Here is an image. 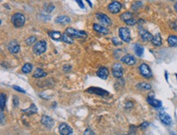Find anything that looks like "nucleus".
Wrapping results in <instances>:
<instances>
[{
	"label": "nucleus",
	"mask_w": 177,
	"mask_h": 135,
	"mask_svg": "<svg viewBox=\"0 0 177 135\" xmlns=\"http://www.w3.org/2000/svg\"><path fill=\"white\" fill-rule=\"evenodd\" d=\"M11 21L15 27L20 28L22 27L24 24H25V17L23 14L20 13V12H16V13L13 14L11 16Z\"/></svg>",
	"instance_id": "f257e3e1"
},
{
	"label": "nucleus",
	"mask_w": 177,
	"mask_h": 135,
	"mask_svg": "<svg viewBox=\"0 0 177 135\" xmlns=\"http://www.w3.org/2000/svg\"><path fill=\"white\" fill-rule=\"evenodd\" d=\"M47 46L48 44L45 40H39L34 44V47H33V52L36 55H41L46 52Z\"/></svg>",
	"instance_id": "f03ea898"
},
{
	"label": "nucleus",
	"mask_w": 177,
	"mask_h": 135,
	"mask_svg": "<svg viewBox=\"0 0 177 135\" xmlns=\"http://www.w3.org/2000/svg\"><path fill=\"white\" fill-rule=\"evenodd\" d=\"M65 33L70 35L72 38H78V39H84L87 36V34H86L85 31L83 30H75L74 28H67L66 29Z\"/></svg>",
	"instance_id": "7ed1b4c3"
},
{
	"label": "nucleus",
	"mask_w": 177,
	"mask_h": 135,
	"mask_svg": "<svg viewBox=\"0 0 177 135\" xmlns=\"http://www.w3.org/2000/svg\"><path fill=\"white\" fill-rule=\"evenodd\" d=\"M119 37L123 41L126 43H129L131 41V32L128 28L127 27H121L118 31Z\"/></svg>",
	"instance_id": "20e7f679"
},
{
	"label": "nucleus",
	"mask_w": 177,
	"mask_h": 135,
	"mask_svg": "<svg viewBox=\"0 0 177 135\" xmlns=\"http://www.w3.org/2000/svg\"><path fill=\"white\" fill-rule=\"evenodd\" d=\"M139 70H140L141 76L145 77V78L150 79L153 76V73L151 70H150V67H149L147 64H145V63L141 64V66H140V67H139Z\"/></svg>",
	"instance_id": "39448f33"
},
{
	"label": "nucleus",
	"mask_w": 177,
	"mask_h": 135,
	"mask_svg": "<svg viewBox=\"0 0 177 135\" xmlns=\"http://www.w3.org/2000/svg\"><path fill=\"white\" fill-rule=\"evenodd\" d=\"M112 73L115 78H122V76H123V68L122 65L119 63H115L112 67Z\"/></svg>",
	"instance_id": "423d86ee"
},
{
	"label": "nucleus",
	"mask_w": 177,
	"mask_h": 135,
	"mask_svg": "<svg viewBox=\"0 0 177 135\" xmlns=\"http://www.w3.org/2000/svg\"><path fill=\"white\" fill-rule=\"evenodd\" d=\"M7 49L11 53L16 54V53H18L21 50V46L16 40H11L7 45Z\"/></svg>",
	"instance_id": "0eeeda50"
},
{
	"label": "nucleus",
	"mask_w": 177,
	"mask_h": 135,
	"mask_svg": "<svg viewBox=\"0 0 177 135\" xmlns=\"http://www.w3.org/2000/svg\"><path fill=\"white\" fill-rule=\"evenodd\" d=\"M86 92H88L90 94H96V95H99V96L101 97H105L108 96L109 94V93L106 90L103 89H100V88L97 87H91L87 89Z\"/></svg>",
	"instance_id": "6e6552de"
},
{
	"label": "nucleus",
	"mask_w": 177,
	"mask_h": 135,
	"mask_svg": "<svg viewBox=\"0 0 177 135\" xmlns=\"http://www.w3.org/2000/svg\"><path fill=\"white\" fill-rule=\"evenodd\" d=\"M95 16L102 25H111L112 21L109 16L104 13H96Z\"/></svg>",
	"instance_id": "1a4fd4ad"
},
{
	"label": "nucleus",
	"mask_w": 177,
	"mask_h": 135,
	"mask_svg": "<svg viewBox=\"0 0 177 135\" xmlns=\"http://www.w3.org/2000/svg\"><path fill=\"white\" fill-rule=\"evenodd\" d=\"M59 132L62 135H70L73 133V129L70 126L68 125L65 123H61L59 124Z\"/></svg>",
	"instance_id": "9d476101"
},
{
	"label": "nucleus",
	"mask_w": 177,
	"mask_h": 135,
	"mask_svg": "<svg viewBox=\"0 0 177 135\" xmlns=\"http://www.w3.org/2000/svg\"><path fill=\"white\" fill-rule=\"evenodd\" d=\"M121 8H122V4L119 2H113L109 5L108 9H109V12H111L113 14L118 13L120 11Z\"/></svg>",
	"instance_id": "9b49d317"
},
{
	"label": "nucleus",
	"mask_w": 177,
	"mask_h": 135,
	"mask_svg": "<svg viewBox=\"0 0 177 135\" xmlns=\"http://www.w3.org/2000/svg\"><path fill=\"white\" fill-rule=\"evenodd\" d=\"M41 123L48 128H52V126L55 124L54 120L48 115H43L41 119Z\"/></svg>",
	"instance_id": "f8f14e48"
},
{
	"label": "nucleus",
	"mask_w": 177,
	"mask_h": 135,
	"mask_svg": "<svg viewBox=\"0 0 177 135\" xmlns=\"http://www.w3.org/2000/svg\"><path fill=\"white\" fill-rule=\"evenodd\" d=\"M121 62H123V63H125L127 65H129V66H132V65L136 64V58L132 55H126L121 59Z\"/></svg>",
	"instance_id": "ddd939ff"
},
{
	"label": "nucleus",
	"mask_w": 177,
	"mask_h": 135,
	"mask_svg": "<svg viewBox=\"0 0 177 135\" xmlns=\"http://www.w3.org/2000/svg\"><path fill=\"white\" fill-rule=\"evenodd\" d=\"M93 29L95 31L100 33L102 34H109V30L106 27H104V25H100V24H94L93 25Z\"/></svg>",
	"instance_id": "4468645a"
},
{
	"label": "nucleus",
	"mask_w": 177,
	"mask_h": 135,
	"mask_svg": "<svg viewBox=\"0 0 177 135\" xmlns=\"http://www.w3.org/2000/svg\"><path fill=\"white\" fill-rule=\"evenodd\" d=\"M140 34H141V39H143L144 41H145V42L152 41L153 38H154V36H153L152 34H150V32H148L147 30H140Z\"/></svg>",
	"instance_id": "2eb2a0df"
},
{
	"label": "nucleus",
	"mask_w": 177,
	"mask_h": 135,
	"mask_svg": "<svg viewBox=\"0 0 177 135\" xmlns=\"http://www.w3.org/2000/svg\"><path fill=\"white\" fill-rule=\"evenodd\" d=\"M97 76H99L102 80H106L109 76V70L106 67H100L97 71Z\"/></svg>",
	"instance_id": "dca6fc26"
},
{
	"label": "nucleus",
	"mask_w": 177,
	"mask_h": 135,
	"mask_svg": "<svg viewBox=\"0 0 177 135\" xmlns=\"http://www.w3.org/2000/svg\"><path fill=\"white\" fill-rule=\"evenodd\" d=\"M70 18L67 16H57L55 21L58 24H61V25H67L70 22Z\"/></svg>",
	"instance_id": "f3484780"
},
{
	"label": "nucleus",
	"mask_w": 177,
	"mask_h": 135,
	"mask_svg": "<svg viewBox=\"0 0 177 135\" xmlns=\"http://www.w3.org/2000/svg\"><path fill=\"white\" fill-rule=\"evenodd\" d=\"M159 118L161 120V121L165 124H171V118L168 114L166 112H161L159 115Z\"/></svg>",
	"instance_id": "a211bd4d"
},
{
	"label": "nucleus",
	"mask_w": 177,
	"mask_h": 135,
	"mask_svg": "<svg viewBox=\"0 0 177 135\" xmlns=\"http://www.w3.org/2000/svg\"><path fill=\"white\" fill-rule=\"evenodd\" d=\"M147 101L150 105H151L152 107H154L155 108H159L162 107L161 102L159 101V100H157V99H155L154 98H153V97L151 96L148 98Z\"/></svg>",
	"instance_id": "6ab92c4d"
},
{
	"label": "nucleus",
	"mask_w": 177,
	"mask_h": 135,
	"mask_svg": "<svg viewBox=\"0 0 177 135\" xmlns=\"http://www.w3.org/2000/svg\"><path fill=\"white\" fill-rule=\"evenodd\" d=\"M22 112H24L25 114H26L27 115H31L36 114L38 112V108L35 105H34V103H32L30 107L27 109H25V110H23Z\"/></svg>",
	"instance_id": "aec40b11"
},
{
	"label": "nucleus",
	"mask_w": 177,
	"mask_h": 135,
	"mask_svg": "<svg viewBox=\"0 0 177 135\" xmlns=\"http://www.w3.org/2000/svg\"><path fill=\"white\" fill-rule=\"evenodd\" d=\"M48 35L51 37V39H52L53 40H57V41L61 40L62 38L61 33L59 32V31H49Z\"/></svg>",
	"instance_id": "412c9836"
},
{
	"label": "nucleus",
	"mask_w": 177,
	"mask_h": 135,
	"mask_svg": "<svg viewBox=\"0 0 177 135\" xmlns=\"http://www.w3.org/2000/svg\"><path fill=\"white\" fill-rule=\"evenodd\" d=\"M47 75H48L47 72H45L43 70H42V69L40 68H37L35 72H34V75H33V77H34V78H43V77L47 76Z\"/></svg>",
	"instance_id": "4be33fe9"
},
{
	"label": "nucleus",
	"mask_w": 177,
	"mask_h": 135,
	"mask_svg": "<svg viewBox=\"0 0 177 135\" xmlns=\"http://www.w3.org/2000/svg\"><path fill=\"white\" fill-rule=\"evenodd\" d=\"M61 40L64 42V43H65V44H72L74 43V39L70 36V35H69L67 33H65V34H62Z\"/></svg>",
	"instance_id": "5701e85b"
},
{
	"label": "nucleus",
	"mask_w": 177,
	"mask_h": 135,
	"mask_svg": "<svg viewBox=\"0 0 177 135\" xmlns=\"http://www.w3.org/2000/svg\"><path fill=\"white\" fill-rule=\"evenodd\" d=\"M168 44L171 47H177V36L175 35H171L167 39Z\"/></svg>",
	"instance_id": "b1692460"
},
{
	"label": "nucleus",
	"mask_w": 177,
	"mask_h": 135,
	"mask_svg": "<svg viewBox=\"0 0 177 135\" xmlns=\"http://www.w3.org/2000/svg\"><path fill=\"white\" fill-rule=\"evenodd\" d=\"M153 44L155 46H161L162 45V39L160 34H157L155 36H154L152 41Z\"/></svg>",
	"instance_id": "393cba45"
},
{
	"label": "nucleus",
	"mask_w": 177,
	"mask_h": 135,
	"mask_svg": "<svg viewBox=\"0 0 177 135\" xmlns=\"http://www.w3.org/2000/svg\"><path fill=\"white\" fill-rule=\"evenodd\" d=\"M137 88L141 90H150L152 87H151V85L150 84L145 82H142L137 85Z\"/></svg>",
	"instance_id": "a878e982"
},
{
	"label": "nucleus",
	"mask_w": 177,
	"mask_h": 135,
	"mask_svg": "<svg viewBox=\"0 0 177 135\" xmlns=\"http://www.w3.org/2000/svg\"><path fill=\"white\" fill-rule=\"evenodd\" d=\"M135 53H136V54L138 56V57H141L144 53L143 47L138 44H136V45H135Z\"/></svg>",
	"instance_id": "bb28decb"
},
{
	"label": "nucleus",
	"mask_w": 177,
	"mask_h": 135,
	"mask_svg": "<svg viewBox=\"0 0 177 135\" xmlns=\"http://www.w3.org/2000/svg\"><path fill=\"white\" fill-rule=\"evenodd\" d=\"M33 70V66L30 63H25L22 67V72L25 74L30 73Z\"/></svg>",
	"instance_id": "cd10ccee"
},
{
	"label": "nucleus",
	"mask_w": 177,
	"mask_h": 135,
	"mask_svg": "<svg viewBox=\"0 0 177 135\" xmlns=\"http://www.w3.org/2000/svg\"><path fill=\"white\" fill-rule=\"evenodd\" d=\"M121 20H123V21H126L127 20H130V19L133 18V15L131 12H125L121 15Z\"/></svg>",
	"instance_id": "c85d7f7f"
},
{
	"label": "nucleus",
	"mask_w": 177,
	"mask_h": 135,
	"mask_svg": "<svg viewBox=\"0 0 177 135\" xmlns=\"http://www.w3.org/2000/svg\"><path fill=\"white\" fill-rule=\"evenodd\" d=\"M0 106H1V111H3L6 105V95L4 94H1L0 96Z\"/></svg>",
	"instance_id": "c756f323"
},
{
	"label": "nucleus",
	"mask_w": 177,
	"mask_h": 135,
	"mask_svg": "<svg viewBox=\"0 0 177 135\" xmlns=\"http://www.w3.org/2000/svg\"><path fill=\"white\" fill-rule=\"evenodd\" d=\"M25 43L27 44V45L30 46L33 44H35L36 43V37L35 36H31L29 37L26 40H25Z\"/></svg>",
	"instance_id": "7c9ffc66"
},
{
	"label": "nucleus",
	"mask_w": 177,
	"mask_h": 135,
	"mask_svg": "<svg viewBox=\"0 0 177 135\" xmlns=\"http://www.w3.org/2000/svg\"><path fill=\"white\" fill-rule=\"evenodd\" d=\"M46 5L48 6V7L44 6V9H45V11H47V12H52V11H53V9H54V8H55L54 6H53V5H52V4H51V3H50V4H48V3H46Z\"/></svg>",
	"instance_id": "2f4dec72"
},
{
	"label": "nucleus",
	"mask_w": 177,
	"mask_h": 135,
	"mask_svg": "<svg viewBox=\"0 0 177 135\" xmlns=\"http://www.w3.org/2000/svg\"><path fill=\"white\" fill-rule=\"evenodd\" d=\"M125 23L127 24V25H134L136 23V21L135 20L134 18H132L130 19V20H127V21H125Z\"/></svg>",
	"instance_id": "473e14b6"
},
{
	"label": "nucleus",
	"mask_w": 177,
	"mask_h": 135,
	"mask_svg": "<svg viewBox=\"0 0 177 135\" xmlns=\"http://www.w3.org/2000/svg\"><path fill=\"white\" fill-rule=\"evenodd\" d=\"M15 90H16V91L20 92V93H22V94H25V91L23 89H21V87H19V86H16V85H13V87H12Z\"/></svg>",
	"instance_id": "72a5a7b5"
},
{
	"label": "nucleus",
	"mask_w": 177,
	"mask_h": 135,
	"mask_svg": "<svg viewBox=\"0 0 177 135\" xmlns=\"http://www.w3.org/2000/svg\"><path fill=\"white\" fill-rule=\"evenodd\" d=\"M18 105H19L18 98H17V97L14 96L13 97V106H14V107H18Z\"/></svg>",
	"instance_id": "f704fd0d"
},
{
	"label": "nucleus",
	"mask_w": 177,
	"mask_h": 135,
	"mask_svg": "<svg viewBox=\"0 0 177 135\" xmlns=\"http://www.w3.org/2000/svg\"><path fill=\"white\" fill-rule=\"evenodd\" d=\"M137 7H141V2H135L134 4H133V6H132V8H133V9H136V8H137Z\"/></svg>",
	"instance_id": "c9c22d12"
},
{
	"label": "nucleus",
	"mask_w": 177,
	"mask_h": 135,
	"mask_svg": "<svg viewBox=\"0 0 177 135\" xmlns=\"http://www.w3.org/2000/svg\"><path fill=\"white\" fill-rule=\"evenodd\" d=\"M75 2H77L78 4V6H79L81 8H82V9H83L84 5H83V2H82V0H75Z\"/></svg>",
	"instance_id": "e433bc0d"
},
{
	"label": "nucleus",
	"mask_w": 177,
	"mask_h": 135,
	"mask_svg": "<svg viewBox=\"0 0 177 135\" xmlns=\"http://www.w3.org/2000/svg\"><path fill=\"white\" fill-rule=\"evenodd\" d=\"M88 133H89V134H94V133H94L93 131H91V128H86V130L85 131V132H84V134L86 135V134H88Z\"/></svg>",
	"instance_id": "4c0bfd02"
},
{
	"label": "nucleus",
	"mask_w": 177,
	"mask_h": 135,
	"mask_svg": "<svg viewBox=\"0 0 177 135\" xmlns=\"http://www.w3.org/2000/svg\"><path fill=\"white\" fill-rule=\"evenodd\" d=\"M148 125H149V124H148L147 122H144L143 124L141 125V128H144V129H145V128H147Z\"/></svg>",
	"instance_id": "58836bf2"
},
{
	"label": "nucleus",
	"mask_w": 177,
	"mask_h": 135,
	"mask_svg": "<svg viewBox=\"0 0 177 135\" xmlns=\"http://www.w3.org/2000/svg\"><path fill=\"white\" fill-rule=\"evenodd\" d=\"M113 42H114V44H116V45H118V44H121V42L118 41V40H117V39H116V38H114V39H113Z\"/></svg>",
	"instance_id": "ea45409f"
},
{
	"label": "nucleus",
	"mask_w": 177,
	"mask_h": 135,
	"mask_svg": "<svg viewBox=\"0 0 177 135\" xmlns=\"http://www.w3.org/2000/svg\"><path fill=\"white\" fill-rule=\"evenodd\" d=\"M3 122H4V120H3V113H2V111H1V123L3 124Z\"/></svg>",
	"instance_id": "a19ab883"
},
{
	"label": "nucleus",
	"mask_w": 177,
	"mask_h": 135,
	"mask_svg": "<svg viewBox=\"0 0 177 135\" xmlns=\"http://www.w3.org/2000/svg\"><path fill=\"white\" fill-rule=\"evenodd\" d=\"M175 11H177V2L175 3Z\"/></svg>",
	"instance_id": "79ce46f5"
}]
</instances>
